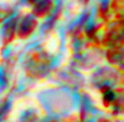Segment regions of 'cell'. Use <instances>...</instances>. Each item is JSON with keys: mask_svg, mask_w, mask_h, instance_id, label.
<instances>
[{"mask_svg": "<svg viewBox=\"0 0 124 122\" xmlns=\"http://www.w3.org/2000/svg\"><path fill=\"white\" fill-rule=\"evenodd\" d=\"M48 69H50V59L45 52L40 51V50H34V51L30 52L26 61V70L29 75L35 77L44 76L46 75Z\"/></svg>", "mask_w": 124, "mask_h": 122, "instance_id": "1", "label": "cell"}, {"mask_svg": "<svg viewBox=\"0 0 124 122\" xmlns=\"http://www.w3.org/2000/svg\"><path fill=\"white\" fill-rule=\"evenodd\" d=\"M36 26H37L36 19H34L32 16H25L21 21L19 23L16 33L21 39H26L35 31Z\"/></svg>", "mask_w": 124, "mask_h": 122, "instance_id": "2", "label": "cell"}, {"mask_svg": "<svg viewBox=\"0 0 124 122\" xmlns=\"http://www.w3.org/2000/svg\"><path fill=\"white\" fill-rule=\"evenodd\" d=\"M124 39V24L118 23L114 26H112V29L108 31L107 37H106V43L108 44H117Z\"/></svg>", "mask_w": 124, "mask_h": 122, "instance_id": "3", "label": "cell"}, {"mask_svg": "<svg viewBox=\"0 0 124 122\" xmlns=\"http://www.w3.org/2000/svg\"><path fill=\"white\" fill-rule=\"evenodd\" d=\"M54 8L52 0H40L34 5V15L37 17H44L50 14Z\"/></svg>", "mask_w": 124, "mask_h": 122, "instance_id": "4", "label": "cell"}, {"mask_svg": "<svg viewBox=\"0 0 124 122\" xmlns=\"http://www.w3.org/2000/svg\"><path fill=\"white\" fill-rule=\"evenodd\" d=\"M17 31V26H16V19H14V20H11L10 23H8L6 25H5V27H4V35H3V37H4V44H8V43H10L13 40V37H14V34Z\"/></svg>", "mask_w": 124, "mask_h": 122, "instance_id": "5", "label": "cell"}, {"mask_svg": "<svg viewBox=\"0 0 124 122\" xmlns=\"http://www.w3.org/2000/svg\"><path fill=\"white\" fill-rule=\"evenodd\" d=\"M26 1H27L29 4H32V5H35V4L39 1V0H26Z\"/></svg>", "mask_w": 124, "mask_h": 122, "instance_id": "6", "label": "cell"}, {"mask_svg": "<svg viewBox=\"0 0 124 122\" xmlns=\"http://www.w3.org/2000/svg\"><path fill=\"white\" fill-rule=\"evenodd\" d=\"M81 1L83 3V4H87V3H88V0H81Z\"/></svg>", "mask_w": 124, "mask_h": 122, "instance_id": "7", "label": "cell"}, {"mask_svg": "<svg viewBox=\"0 0 124 122\" xmlns=\"http://www.w3.org/2000/svg\"><path fill=\"white\" fill-rule=\"evenodd\" d=\"M47 122H58V121H56V120H50V121H47Z\"/></svg>", "mask_w": 124, "mask_h": 122, "instance_id": "8", "label": "cell"}]
</instances>
